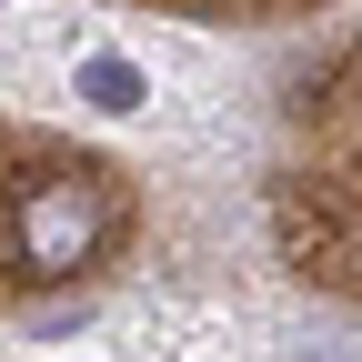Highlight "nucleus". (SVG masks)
<instances>
[{
	"instance_id": "1",
	"label": "nucleus",
	"mask_w": 362,
	"mask_h": 362,
	"mask_svg": "<svg viewBox=\"0 0 362 362\" xmlns=\"http://www.w3.org/2000/svg\"><path fill=\"white\" fill-rule=\"evenodd\" d=\"M101 242H111V181L101 171H30L11 192V252H21V272L61 282V272H81Z\"/></svg>"
},
{
	"instance_id": "2",
	"label": "nucleus",
	"mask_w": 362,
	"mask_h": 362,
	"mask_svg": "<svg viewBox=\"0 0 362 362\" xmlns=\"http://www.w3.org/2000/svg\"><path fill=\"white\" fill-rule=\"evenodd\" d=\"M71 90H81L90 111H141L151 101V71L121 61V51H101V40H81V51H71Z\"/></svg>"
}]
</instances>
